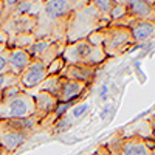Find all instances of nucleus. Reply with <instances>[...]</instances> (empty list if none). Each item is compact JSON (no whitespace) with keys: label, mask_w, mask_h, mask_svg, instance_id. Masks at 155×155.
Instances as JSON below:
<instances>
[{"label":"nucleus","mask_w":155,"mask_h":155,"mask_svg":"<svg viewBox=\"0 0 155 155\" xmlns=\"http://www.w3.org/2000/svg\"><path fill=\"white\" fill-rule=\"evenodd\" d=\"M76 0H47L37 16V25L33 31L36 39L65 41L67 22Z\"/></svg>","instance_id":"1"},{"label":"nucleus","mask_w":155,"mask_h":155,"mask_svg":"<svg viewBox=\"0 0 155 155\" xmlns=\"http://www.w3.org/2000/svg\"><path fill=\"white\" fill-rule=\"evenodd\" d=\"M110 19L106 17L88 2V0H76V5L67 22L65 39L67 44L87 39L88 34L107 27Z\"/></svg>","instance_id":"2"},{"label":"nucleus","mask_w":155,"mask_h":155,"mask_svg":"<svg viewBox=\"0 0 155 155\" xmlns=\"http://www.w3.org/2000/svg\"><path fill=\"white\" fill-rule=\"evenodd\" d=\"M62 58L67 64H84V65L98 67L106 61V53L102 47L92 45L87 39L70 42L64 48Z\"/></svg>","instance_id":"3"},{"label":"nucleus","mask_w":155,"mask_h":155,"mask_svg":"<svg viewBox=\"0 0 155 155\" xmlns=\"http://www.w3.org/2000/svg\"><path fill=\"white\" fill-rule=\"evenodd\" d=\"M102 50L106 56H121L126 51H129L134 45V37L130 34V30L121 25H107L102 28Z\"/></svg>","instance_id":"4"},{"label":"nucleus","mask_w":155,"mask_h":155,"mask_svg":"<svg viewBox=\"0 0 155 155\" xmlns=\"http://www.w3.org/2000/svg\"><path fill=\"white\" fill-rule=\"evenodd\" d=\"M112 155H150V149L144 140L138 137H124L123 130L116 132L107 143H104Z\"/></svg>","instance_id":"5"},{"label":"nucleus","mask_w":155,"mask_h":155,"mask_svg":"<svg viewBox=\"0 0 155 155\" xmlns=\"http://www.w3.org/2000/svg\"><path fill=\"white\" fill-rule=\"evenodd\" d=\"M3 110L0 112V120H9V118H28L34 116L36 113V104H34V96L28 93L27 90L11 99L9 102L2 106Z\"/></svg>","instance_id":"6"},{"label":"nucleus","mask_w":155,"mask_h":155,"mask_svg":"<svg viewBox=\"0 0 155 155\" xmlns=\"http://www.w3.org/2000/svg\"><path fill=\"white\" fill-rule=\"evenodd\" d=\"M67 42L65 41H48V39H36V41L27 48L28 54L31 59H37L44 62L45 65L51 64L56 58L62 56L64 48H65Z\"/></svg>","instance_id":"7"},{"label":"nucleus","mask_w":155,"mask_h":155,"mask_svg":"<svg viewBox=\"0 0 155 155\" xmlns=\"http://www.w3.org/2000/svg\"><path fill=\"white\" fill-rule=\"evenodd\" d=\"M48 76V70L44 62L37 61V59H31V62L28 64V67L23 70V73L19 76V85L23 90L28 88H37Z\"/></svg>","instance_id":"8"},{"label":"nucleus","mask_w":155,"mask_h":155,"mask_svg":"<svg viewBox=\"0 0 155 155\" xmlns=\"http://www.w3.org/2000/svg\"><path fill=\"white\" fill-rule=\"evenodd\" d=\"M36 25H37V17L34 16H9L0 25V28L9 37V36H16L22 33H33Z\"/></svg>","instance_id":"9"},{"label":"nucleus","mask_w":155,"mask_h":155,"mask_svg":"<svg viewBox=\"0 0 155 155\" xmlns=\"http://www.w3.org/2000/svg\"><path fill=\"white\" fill-rule=\"evenodd\" d=\"M113 3L123 5L127 14L138 20H155V6L146 0H113Z\"/></svg>","instance_id":"10"},{"label":"nucleus","mask_w":155,"mask_h":155,"mask_svg":"<svg viewBox=\"0 0 155 155\" xmlns=\"http://www.w3.org/2000/svg\"><path fill=\"white\" fill-rule=\"evenodd\" d=\"M96 70L98 67L84 65V64H67L64 67V70L61 71V76L64 79L78 81V82H84L90 85L96 76Z\"/></svg>","instance_id":"11"},{"label":"nucleus","mask_w":155,"mask_h":155,"mask_svg":"<svg viewBox=\"0 0 155 155\" xmlns=\"http://www.w3.org/2000/svg\"><path fill=\"white\" fill-rule=\"evenodd\" d=\"M88 88H90L88 84L78 82V81H70V79H64V78H62L61 88H59V93H58V101L59 102H78V99L82 98L87 93Z\"/></svg>","instance_id":"12"},{"label":"nucleus","mask_w":155,"mask_h":155,"mask_svg":"<svg viewBox=\"0 0 155 155\" xmlns=\"http://www.w3.org/2000/svg\"><path fill=\"white\" fill-rule=\"evenodd\" d=\"M3 56L8 64V71L16 76H20L31 62V56L28 54V51L22 48H8Z\"/></svg>","instance_id":"13"},{"label":"nucleus","mask_w":155,"mask_h":155,"mask_svg":"<svg viewBox=\"0 0 155 155\" xmlns=\"http://www.w3.org/2000/svg\"><path fill=\"white\" fill-rule=\"evenodd\" d=\"M130 30L135 44H144L147 41L155 39V20H138L132 19V22L127 25Z\"/></svg>","instance_id":"14"},{"label":"nucleus","mask_w":155,"mask_h":155,"mask_svg":"<svg viewBox=\"0 0 155 155\" xmlns=\"http://www.w3.org/2000/svg\"><path fill=\"white\" fill-rule=\"evenodd\" d=\"M0 130H16V132H23L31 135L34 130H39V120L36 116L0 120Z\"/></svg>","instance_id":"15"},{"label":"nucleus","mask_w":155,"mask_h":155,"mask_svg":"<svg viewBox=\"0 0 155 155\" xmlns=\"http://www.w3.org/2000/svg\"><path fill=\"white\" fill-rule=\"evenodd\" d=\"M33 96H34V104H36L34 116L39 121L44 120L48 113L53 112L56 109V106H58V102H59L56 96H53L48 92H42V90H39V92L36 95H33Z\"/></svg>","instance_id":"16"},{"label":"nucleus","mask_w":155,"mask_h":155,"mask_svg":"<svg viewBox=\"0 0 155 155\" xmlns=\"http://www.w3.org/2000/svg\"><path fill=\"white\" fill-rule=\"evenodd\" d=\"M28 138L30 134L16 130H0V147H3L8 153H14Z\"/></svg>","instance_id":"17"},{"label":"nucleus","mask_w":155,"mask_h":155,"mask_svg":"<svg viewBox=\"0 0 155 155\" xmlns=\"http://www.w3.org/2000/svg\"><path fill=\"white\" fill-rule=\"evenodd\" d=\"M42 6H44V3L37 2V0H20L19 5L12 9L9 16H34V17H37Z\"/></svg>","instance_id":"18"},{"label":"nucleus","mask_w":155,"mask_h":155,"mask_svg":"<svg viewBox=\"0 0 155 155\" xmlns=\"http://www.w3.org/2000/svg\"><path fill=\"white\" fill-rule=\"evenodd\" d=\"M129 130L130 132H124L123 130L124 137H138V138L144 140V141L150 140L152 138V123H150L149 118L147 120H141L137 124H134Z\"/></svg>","instance_id":"19"},{"label":"nucleus","mask_w":155,"mask_h":155,"mask_svg":"<svg viewBox=\"0 0 155 155\" xmlns=\"http://www.w3.org/2000/svg\"><path fill=\"white\" fill-rule=\"evenodd\" d=\"M36 41V37L33 33H22V34H16V36H9L8 37V48H22L27 50L33 42Z\"/></svg>","instance_id":"20"},{"label":"nucleus","mask_w":155,"mask_h":155,"mask_svg":"<svg viewBox=\"0 0 155 155\" xmlns=\"http://www.w3.org/2000/svg\"><path fill=\"white\" fill-rule=\"evenodd\" d=\"M61 81L62 78L61 74H53V76H47V79L39 85L37 88L42 90V92H48L53 96L58 98V93H59V88H61Z\"/></svg>","instance_id":"21"},{"label":"nucleus","mask_w":155,"mask_h":155,"mask_svg":"<svg viewBox=\"0 0 155 155\" xmlns=\"http://www.w3.org/2000/svg\"><path fill=\"white\" fill-rule=\"evenodd\" d=\"M87 110H88V104L87 102H76V104L68 110L70 112V115L68 113H65L68 118L74 123V120H79V118H82V116L87 113Z\"/></svg>","instance_id":"22"},{"label":"nucleus","mask_w":155,"mask_h":155,"mask_svg":"<svg viewBox=\"0 0 155 155\" xmlns=\"http://www.w3.org/2000/svg\"><path fill=\"white\" fill-rule=\"evenodd\" d=\"M23 92V88L20 85H12V87H6L2 90V106L9 102L11 99H14L16 96H19Z\"/></svg>","instance_id":"23"},{"label":"nucleus","mask_w":155,"mask_h":155,"mask_svg":"<svg viewBox=\"0 0 155 155\" xmlns=\"http://www.w3.org/2000/svg\"><path fill=\"white\" fill-rule=\"evenodd\" d=\"M73 126V121L68 118L67 115H64L62 118H59L54 124H53V127L50 129L53 134H62V132H65V130H68V129Z\"/></svg>","instance_id":"24"},{"label":"nucleus","mask_w":155,"mask_h":155,"mask_svg":"<svg viewBox=\"0 0 155 155\" xmlns=\"http://www.w3.org/2000/svg\"><path fill=\"white\" fill-rule=\"evenodd\" d=\"M90 3H92L101 14H104L106 17H109V14H110V11H112V8H113V2L112 0H88ZM110 19V17H109Z\"/></svg>","instance_id":"25"},{"label":"nucleus","mask_w":155,"mask_h":155,"mask_svg":"<svg viewBox=\"0 0 155 155\" xmlns=\"http://www.w3.org/2000/svg\"><path fill=\"white\" fill-rule=\"evenodd\" d=\"M67 65V62L64 61L62 56L56 58L51 64H48L47 65V70H48V76H53V74H61V71L64 70V67Z\"/></svg>","instance_id":"26"},{"label":"nucleus","mask_w":155,"mask_h":155,"mask_svg":"<svg viewBox=\"0 0 155 155\" xmlns=\"http://www.w3.org/2000/svg\"><path fill=\"white\" fill-rule=\"evenodd\" d=\"M12 85H19V76L12 74L9 71L0 74V90H3L6 87H12Z\"/></svg>","instance_id":"27"},{"label":"nucleus","mask_w":155,"mask_h":155,"mask_svg":"<svg viewBox=\"0 0 155 155\" xmlns=\"http://www.w3.org/2000/svg\"><path fill=\"white\" fill-rule=\"evenodd\" d=\"M19 2L20 0H0V3L3 5V14H2V19H0V25L9 17V14L12 12V9L19 5Z\"/></svg>","instance_id":"28"},{"label":"nucleus","mask_w":155,"mask_h":155,"mask_svg":"<svg viewBox=\"0 0 155 155\" xmlns=\"http://www.w3.org/2000/svg\"><path fill=\"white\" fill-rule=\"evenodd\" d=\"M124 16H127V11H126V8H124L123 5L113 3V8H112L110 14H109L110 22H113V20H120V19H121V17H124Z\"/></svg>","instance_id":"29"},{"label":"nucleus","mask_w":155,"mask_h":155,"mask_svg":"<svg viewBox=\"0 0 155 155\" xmlns=\"http://www.w3.org/2000/svg\"><path fill=\"white\" fill-rule=\"evenodd\" d=\"M87 41L92 44V45L102 47V41H104V36H102V28L98 30V31H93L92 34H88V36H87Z\"/></svg>","instance_id":"30"},{"label":"nucleus","mask_w":155,"mask_h":155,"mask_svg":"<svg viewBox=\"0 0 155 155\" xmlns=\"http://www.w3.org/2000/svg\"><path fill=\"white\" fill-rule=\"evenodd\" d=\"M95 155H112V153L109 152V149H107L106 144H99L96 147V150H95Z\"/></svg>","instance_id":"31"},{"label":"nucleus","mask_w":155,"mask_h":155,"mask_svg":"<svg viewBox=\"0 0 155 155\" xmlns=\"http://www.w3.org/2000/svg\"><path fill=\"white\" fill-rule=\"evenodd\" d=\"M3 73H8V64H6L5 56H0V74Z\"/></svg>","instance_id":"32"},{"label":"nucleus","mask_w":155,"mask_h":155,"mask_svg":"<svg viewBox=\"0 0 155 155\" xmlns=\"http://www.w3.org/2000/svg\"><path fill=\"white\" fill-rule=\"evenodd\" d=\"M0 42H3V44H8V34L0 28Z\"/></svg>","instance_id":"33"},{"label":"nucleus","mask_w":155,"mask_h":155,"mask_svg":"<svg viewBox=\"0 0 155 155\" xmlns=\"http://www.w3.org/2000/svg\"><path fill=\"white\" fill-rule=\"evenodd\" d=\"M6 50H8V47H6V44H3V42H0V56H3Z\"/></svg>","instance_id":"34"},{"label":"nucleus","mask_w":155,"mask_h":155,"mask_svg":"<svg viewBox=\"0 0 155 155\" xmlns=\"http://www.w3.org/2000/svg\"><path fill=\"white\" fill-rule=\"evenodd\" d=\"M149 120L152 123V138L155 140V120H152V118H149Z\"/></svg>","instance_id":"35"},{"label":"nucleus","mask_w":155,"mask_h":155,"mask_svg":"<svg viewBox=\"0 0 155 155\" xmlns=\"http://www.w3.org/2000/svg\"><path fill=\"white\" fill-rule=\"evenodd\" d=\"M0 155H11V153H8L3 147H0Z\"/></svg>","instance_id":"36"},{"label":"nucleus","mask_w":155,"mask_h":155,"mask_svg":"<svg viewBox=\"0 0 155 155\" xmlns=\"http://www.w3.org/2000/svg\"><path fill=\"white\" fill-rule=\"evenodd\" d=\"M2 14H3V5L0 3V19H2Z\"/></svg>","instance_id":"37"},{"label":"nucleus","mask_w":155,"mask_h":155,"mask_svg":"<svg viewBox=\"0 0 155 155\" xmlns=\"http://www.w3.org/2000/svg\"><path fill=\"white\" fill-rule=\"evenodd\" d=\"M147 3H150V5H155V0H146Z\"/></svg>","instance_id":"38"},{"label":"nucleus","mask_w":155,"mask_h":155,"mask_svg":"<svg viewBox=\"0 0 155 155\" xmlns=\"http://www.w3.org/2000/svg\"><path fill=\"white\" fill-rule=\"evenodd\" d=\"M0 106H2V90H0Z\"/></svg>","instance_id":"39"},{"label":"nucleus","mask_w":155,"mask_h":155,"mask_svg":"<svg viewBox=\"0 0 155 155\" xmlns=\"http://www.w3.org/2000/svg\"><path fill=\"white\" fill-rule=\"evenodd\" d=\"M150 155H155V149H152V150H150Z\"/></svg>","instance_id":"40"},{"label":"nucleus","mask_w":155,"mask_h":155,"mask_svg":"<svg viewBox=\"0 0 155 155\" xmlns=\"http://www.w3.org/2000/svg\"><path fill=\"white\" fill-rule=\"evenodd\" d=\"M152 120H155V116H153V118H152Z\"/></svg>","instance_id":"41"}]
</instances>
